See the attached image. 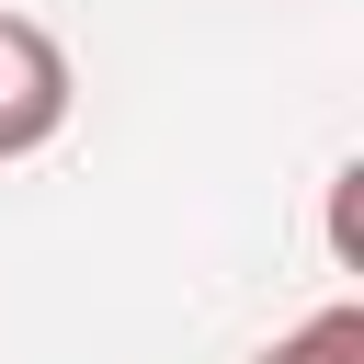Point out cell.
Listing matches in <instances>:
<instances>
[{
  "label": "cell",
  "mask_w": 364,
  "mask_h": 364,
  "mask_svg": "<svg viewBox=\"0 0 364 364\" xmlns=\"http://www.w3.org/2000/svg\"><path fill=\"white\" fill-rule=\"evenodd\" d=\"M80 80H68V46L34 23V11H0V159H34L57 148Z\"/></svg>",
  "instance_id": "obj_1"
},
{
  "label": "cell",
  "mask_w": 364,
  "mask_h": 364,
  "mask_svg": "<svg viewBox=\"0 0 364 364\" xmlns=\"http://www.w3.org/2000/svg\"><path fill=\"white\" fill-rule=\"evenodd\" d=\"M250 364H364V307L341 296V307H318V318H296L284 341H262Z\"/></svg>",
  "instance_id": "obj_2"
}]
</instances>
